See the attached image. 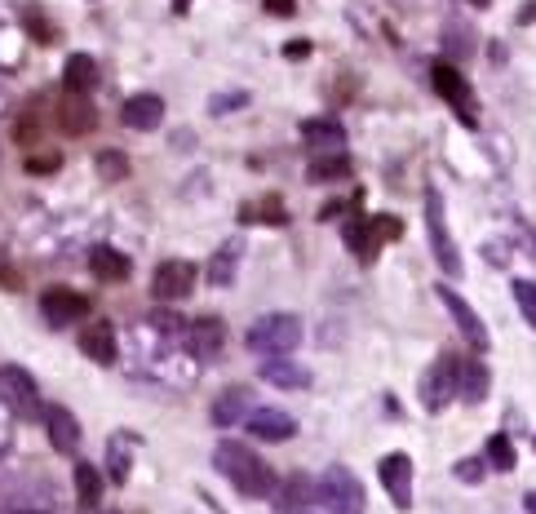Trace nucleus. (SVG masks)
<instances>
[{
  "mask_svg": "<svg viewBox=\"0 0 536 514\" xmlns=\"http://www.w3.org/2000/svg\"><path fill=\"white\" fill-rule=\"evenodd\" d=\"M213 461H218V470L244 492V497H271V492H275L271 466H266V461L257 457L253 448L226 439V444H218V452H213Z\"/></svg>",
  "mask_w": 536,
  "mask_h": 514,
  "instance_id": "nucleus-1",
  "label": "nucleus"
},
{
  "mask_svg": "<svg viewBox=\"0 0 536 514\" xmlns=\"http://www.w3.org/2000/svg\"><path fill=\"white\" fill-rule=\"evenodd\" d=\"M249 351L253 355H266V359H280L288 351H297V342H302V320L297 315H288V311H271V315H262L253 328H249Z\"/></svg>",
  "mask_w": 536,
  "mask_h": 514,
  "instance_id": "nucleus-2",
  "label": "nucleus"
},
{
  "mask_svg": "<svg viewBox=\"0 0 536 514\" xmlns=\"http://www.w3.org/2000/svg\"><path fill=\"white\" fill-rule=\"evenodd\" d=\"M319 501L333 514H364V483L350 475L346 466H328L319 475Z\"/></svg>",
  "mask_w": 536,
  "mask_h": 514,
  "instance_id": "nucleus-3",
  "label": "nucleus"
},
{
  "mask_svg": "<svg viewBox=\"0 0 536 514\" xmlns=\"http://www.w3.org/2000/svg\"><path fill=\"white\" fill-rule=\"evenodd\" d=\"M0 395H5V404L14 408L18 417H45V404H40V386H36V377L27 373V368H18V364H5V368H0Z\"/></svg>",
  "mask_w": 536,
  "mask_h": 514,
  "instance_id": "nucleus-4",
  "label": "nucleus"
},
{
  "mask_svg": "<svg viewBox=\"0 0 536 514\" xmlns=\"http://www.w3.org/2000/svg\"><path fill=\"white\" fill-rule=\"evenodd\" d=\"M430 80H435L439 98L461 116V125H479V116H474V94H470L466 76H461V71L452 67L448 58H435V67H430Z\"/></svg>",
  "mask_w": 536,
  "mask_h": 514,
  "instance_id": "nucleus-5",
  "label": "nucleus"
},
{
  "mask_svg": "<svg viewBox=\"0 0 536 514\" xmlns=\"http://www.w3.org/2000/svg\"><path fill=\"white\" fill-rule=\"evenodd\" d=\"M452 395H461V359L439 355L435 364H430V373L421 377V404H426L430 413H439Z\"/></svg>",
  "mask_w": 536,
  "mask_h": 514,
  "instance_id": "nucleus-6",
  "label": "nucleus"
},
{
  "mask_svg": "<svg viewBox=\"0 0 536 514\" xmlns=\"http://www.w3.org/2000/svg\"><path fill=\"white\" fill-rule=\"evenodd\" d=\"M426 226H430V249H435L443 275H452V280H457V275H461V253H457V244H452L448 218H443V200H439L435 187L426 191Z\"/></svg>",
  "mask_w": 536,
  "mask_h": 514,
  "instance_id": "nucleus-7",
  "label": "nucleus"
},
{
  "mask_svg": "<svg viewBox=\"0 0 536 514\" xmlns=\"http://www.w3.org/2000/svg\"><path fill=\"white\" fill-rule=\"evenodd\" d=\"M195 266L182 262V257H169V262L156 266V275H151V297L156 302H182V297H191L195 289Z\"/></svg>",
  "mask_w": 536,
  "mask_h": 514,
  "instance_id": "nucleus-8",
  "label": "nucleus"
},
{
  "mask_svg": "<svg viewBox=\"0 0 536 514\" xmlns=\"http://www.w3.org/2000/svg\"><path fill=\"white\" fill-rule=\"evenodd\" d=\"M439 302L448 306V315H452V324L461 328V337H466V342L474 346V351H488L492 346V337H488V328H483V320L479 315H474V306L466 302V297H461L457 289H448V284H439Z\"/></svg>",
  "mask_w": 536,
  "mask_h": 514,
  "instance_id": "nucleus-9",
  "label": "nucleus"
},
{
  "mask_svg": "<svg viewBox=\"0 0 536 514\" xmlns=\"http://www.w3.org/2000/svg\"><path fill=\"white\" fill-rule=\"evenodd\" d=\"M40 311H45V324L49 328H67V324L85 320L89 302L76 289H45V297H40Z\"/></svg>",
  "mask_w": 536,
  "mask_h": 514,
  "instance_id": "nucleus-10",
  "label": "nucleus"
},
{
  "mask_svg": "<svg viewBox=\"0 0 536 514\" xmlns=\"http://www.w3.org/2000/svg\"><path fill=\"white\" fill-rule=\"evenodd\" d=\"M244 426H249V435L262 439V444H284V439H293L297 421L288 417L284 408H253Z\"/></svg>",
  "mask_w": 536,
  "mask_h": 514,
  "instance_id": "nucleus-11",
  "label": "nucleus"
},
{
  "mask_svg": "<svg viewBox=\"0 0 536 514\" xmlns=\"http://www.w3.org/2000/svg\"><path fill=\"white\" fill-rule=\"evenodd\" d=\"M377 475H381V483H386V492H390V501H395V506H412V461L404 457V452L381 457Z\"/></svg>",
  "mask_w": 536,
  "mask_h": 514,
  "instance_id": "nucleus-12",
  "label": "nucleus"
},
{
  "mask_svg": "<svg viewBox=\"0 0 536 514\" xmlns=\"http://www.w3.org/2000/svg\"><path fill=\"white\" fill-rule=\"evenodd\" d=\"M182 342H187V351L195 359H213L226 342V328H222L218 315H204V320H191V328L182 333Z\"/></svg>",
  "mask_w": 536,
  "mask_h": 514,
  "instance_id": "nucleus-13",
  "label": "nucleus"
},
{
  "mask_svg": "<svg viewBox=\"0 0 536 514\" xmlns=\"http://www.w3.org/2000/svg\"><path fill=\"white\" fill-rule=\"evenodd\" d=\"M58 125H63V133H71V138H85V133H94L98 129V107L89 98H76V94H67L63 102H58Z\"/></svg>",
  "mask_w": 536,
  "mask_h": 514,
  "instance_id": "nucleus-14",
  "label": "nucleus"
},
{
  "mask_svg": "<svg viewBox=\"0 0 536 514\" xmlns=\"http://www.w3.org/2000/svg\"><path fill=\"white\" fill-rule=\"evenodd\" d=\"M80 351H85V359H94V364H116V328H111L107 320H89L85 328H80Z\"/></svg>",
  "mask_w": 536,
  "mask_h": 514,
  "instance_id": "nucleus-15",
  "label": "nucleus"
},
{
  "mask_svg": "<svg viewBox=\"0 0 536 514\" xmlns=\"http://www.w3.org/2000/svg\"><path fill=\"white\" fill-rule=\"evenodd\" d=\"M120 120H125L129 129H138V133L160 129V120H164V98H160V94H133V98H125V107H120Z\"/></svg>",
  "mask_w": 536,
  "mask_h": 514,
  "instance_id": "nucleus-16",
  "label": "nucleus"
},
{
  "mask_svg": "<svg viewBox=\"0 0 536 514\" xmlns=\"http://www.w3.org/2000/svg\"><path fill=\"white\" fill-rule=\"evenodd\" d=\"M40 421H45V435H49V444H54L58 452H76L80 448V421L71 417L63 404H49Z\"/></svg>",
  "mask_w": 536,
  "mask_h": 514,
  "instance_id": "nucleus-17",
  "label": "nucleus"
},
{
  "mask_svg": "<svg viewBox=\"0 0 536 514\" xmlns=\"http://www.w3.org/2000/svg\"><path fill=\"white\" fill-rule=\"evenodd\" d=\"M89 271H94V280L102 284H125L129 280V257L120 253V249H111V244H98L94 253H89Z\"/></svg>",
  "mask_w": 536,
  "mask_h": 514,
  "instance_id": "nucleus-18",
  "label": "nucleus"
},
{
  "mask_svg": "<svg viewBox=\"0 0 536 514\" xmlns=\"http://www.w3.org/2000/svg\"><path fill=\"white\" fill-rule=\"evenodd\" d=\"M262 382L280 386V390H306L311 386V368L293 364V359H262Z\"/></svg>",
  "mask_w": 536,
  "mask_h": 514,
  "instance_id": "nucleus-19",
  "label": "nucleus"
},
{
  "mask_svg": "<svg viewBox=\"0 0 536 514\" xmlns=\"http://www.w3.org/2000/svg\"><path fill=\"white\" fill-rule=\"evenodd\" d=\"M94 85H98V63L89 54H71L67 67H63V89L76 94V98H89Z\"/></svg>",
  "mask_w": 536,
  "mask_h": 514,
  "instance_id": "nucleus-20",
  "label": "nucleus"
},
{
  "mask_svg": "<svg viewBox=\"0 0 536 514\" xmlns=\"http://www.w3.org/2000/svg\"><path fill=\"white\" fill-rule=\"evenodd\" d=\"M302 138H306V147L342 151V142H346V129L337 125L333 116H311V120H302Z\"/></svg>",
  "mask_w": 536,
  "mask_h": 514,
  "instance_id": "nucleus-21",
  "label": "nucleus"
},
{
  "mask_svg": "<svg viewBox=\"0 0 536 514\" xmlns=\"http://www.w3.org/2000/svg\"><path fill=\"white\" fill-rule=\"evenodd\" d=\"M240 417L249 421V390L235 386V390H226L218 404H213V421H218V426H235Z\"/></svg>",
  "mask_w": 536,
  "mask_h": 514,
  "instance_id": "nucleus-22",
  "label": "nucleus"
},
{
  "mask_svg": "<svg viewBox=\"0 0 536 514\" xmlns=\"http://www.w3.org/2000/svg\"><path fill=\"white\" fill-rule=\"evenodd\" d=\"M346 244H350V253L359 257V262H373L381 244L373 240V226H368V218H350L346 222Z\"/></svg>",
  "mask_w": 536,
  "mask_h": 514,
  "instance_id": "nucleus-23",
  "label": "nucleus"
},
{
  "mask_svg": "<svg viewBox=\"0 0 536 514\" xmlns=\"http://www.w3.org/2000/svg\"><path fill=\"white\" fill-rule=\"evenodd\" d=\"M240 218H244V222H266V226H284L288 213H284V200H280V195H266V200L244 204Z\"/></svg>",
  "mask_w": 536,
  "mask_h": 514,
  "instance_id": "nucleus-24",
  "label": "nucleus"
},
{
  "mask_svg": "<svg viewBox=\"0 0 536 514\" xmlns=\"http://www.w3.org/2000/svg\"><path fill=\"white\" fill-rule=\"evenodd\" d=\"M71 479H76V497H80V506H98V501H102V475H98V470L89 466V461H80L76 475H71Z\"/></svg>",
  "mask_w": 536,
  "mask_h": 514,
  "instance_id": "nucleus-25",
  "label": "nucleus"
},
{
  "mask_svg": "<svg viewBox=\"0 0 536 514\" xmlns=\"http://www.w3.org/2000/svg\"><path fill=\"white\" fill-rule=\"evenodd\" d=\"M483 395H488V368H483L479 359H470V364H461V399L479 404Z\"/></svg>",
  "mask_w": 536,
  "mask_h": 514,
  "instance_id": "nucleus-26",
  "label": "nucleus"
},
{
  "mask_svg": "<svg viewBox=\"0 0 536 514\" xmlns=\"http://www.w3.org/2000/svg\"><path fill=\"white\" fill-rule=\"evenodd\" d=\"M311 182H342V178H350V160L337 151V156H324V160H315L311 164V173H306Z\"/></svg>",
  "mask_w": 536,
  "mask_h": 514,
  "instance_id": "nucleus-27",
  "label": "nucleus"
},
{
  "mask_svg": "<svg viewBox=\"0 0 536 514\" xmlns=\"http://www.w3.org/2000/svg\"><path fill=\"white\" fill-rule=\"evenodd\" d=\"M235 266H240V244H231V249H222L218 257L209 262V280L213 284H231L235 280Z\"/></svg>",
  "mask_w": 536,
  "mask_h": 514,
  "instance_id": "nucleus-28",
  "label": "nucleus"
},
{
  "mask_svg": "<svg viewBox=\"0 0 536 514\" xmlns=\"http://www.w3.org/2000/svg\"><path fill=\"white\" fill-rule=\"evenodd\" d=\"M483 457H488V466L492 470H514V444L505 435H492L488 439V452H483Z\"/></svg>",
  "mask_w": 536,
  "mask_h": 514,
  "instance_id": "nucleus-29",
  "label": "nucleus"
},
{
  "mask_svg": "<svg viewBox=\"0 0 536 514\" xmlns=\"http://www.w3.org/2000/svg\"><path fill=\"white\" fill-rule=\"evenodd\" d=\"M98 173L107 182H120V178H129V156H120V151H98Z\"/></svg>",
  "mask_w": 536,
  "mask_h": 514,
  "instance_id": "nucleus-30",
  "label": "nucleus"
},
{
  "mask_svg": "<svg viewBox=\"0 0 536 514\" xmlns=\"http://www.w3.org/2000/svg\"><path fill=\"white\" fill-rule=\"evenodd\" d=\"M510 289H514V302H519L523 320H528V324L536 328V284H532V280H514Z\"/></svg>",
  "mask_w": 536,
  "mask_h": 514,
  "instance_id": "nucleus-31",
  "label": "nucleus"
},
{
  "mask_svg": "<svg viewBox=\"0 0 536 514\" xmlns=\"http://www.w3.org/2000/svg\"><path fill=\"white\" fill-rule=\"evenodd\" d=\"M368 226H373V240L377 244H390V240H399V235H404V222L390 218V213H377V218H368Z\"/></svg>",
  "mask_w": 536,
  "mask_h": 514,
  "instance_id": "nucleus-32",
  "label": "nucleus"
},
{
  "mask_svg": "<svg viewBox=\"0 0 536 514\" xmlns=\"http://www.w3.org/2000/svg\"><path fill=\"white\" fill-rule=\"evenodd\" d=\"M63 156L58 151H40V156H27V173H36V178H45V173H54Z\"/></svg>",
  "mask_w": 536,
  "mask_h": 514,
  "instance_id": "nucleus-33",
  "label": "nucleus"
},
{
  "mask_svg": "<svg viewBox=\"0 0 536 514\" xmlns=\"http://www.w3.org/2000/svg\"><path fill=\"white\" fill-rule=\"evenodd\" d=\"M483 470H488V461H479V457H474V461H461V466H457V479H461V483H479Z\"/></svg>",
  "mask_w": 536,
  "mask_h": 514,
  "instance_id": "nucleus-34",
  "label": "nucleus"
},
{
  "mask_svg": "<svg viewBox=\"0 0 536 514\" xmlns=\"http://www.w3.org/2000/svg\"><path fill=\"white\" fill-rule=\"evenodd\" d=\"M111 479H116V483L129 479V457L120 452V444H111Z\"/></svg>",
  "mask_w": 536,
  "mask_h": 514,
  "instance_id": "nucleus-35",
  "label": "nucleus"
},
{
  "mask_svg": "<svg viewBox=\"0 0 536 514\" xmlns=\"http://www.w3.org/2000/svg\"><path fill=\"white\" fill-rule=\"evenodd\" d=\"M27 27H32V36L40 40V45H54V40H58V32H54V23H40V18L32 14V18H27Z\"/></svg>",
  "mask_w": 536,
  "mask_h": 514,
  "instance_id": "nucleus-36",
  "label": "nucleus"
},
{
  "mask_svg": "<svg viewBox=\"0 0 536 514\" xmlns=\"http://www.w3.org/2000/svg\"><path fill=\"white\" fill-rule=\"evenodd\" d=\"M249 102V94H222L218 102H213V116H222V111H235V107H244Z\"/></svg>",
  "mask_w": 536,
  "mask_h": 514,
  "instance_id": "nucleus-37",
  "label": "nucleus"
},
{
  "mask_svg": "<svg viewBox=\"0 0 536 514\" xmlns=\"http://www.w3.org/2000/svg\"><path fill=\"white\" fill-rule=\"evenodd\" d=\"M0 289H23V280H18V271H9V266L5 262H0Z\"/></svg>",
  "mask_w": 536,
  "mask_h": 514,
  "instance_id": "nucleus-38",
  "label": "nucleus"
},
{
  "mask_svg": "<svg viewBox=\"0 0 536 514\" xmlns=\"http://www.w3.org/2000/svg\"><path fill=\"white\" fill-rule=\"evenodd\" d=\"M262 5H266V14H275V18L293 14V0H262Z\"/></svg>",
  "mask_w": 536,
  "mask_h": 514,
  "instance_id": "nucleus-39",
  "label": "nucleus"
},
{
  "mask_svg": "<svg viewBox=\"0 0 536 514\" xmlns=\"http://www.w3.org/2000/svg\"><path fill=\"white\" fill-rule=\"evenodd\" d=\"M151 324H160L164 333H173V328H178V320H173V315H164V311H160V315H151Z\"/></svg>",
  "mask_w": 536,
  "mask_h": 514,
  "instance_id": "nucleus-40",
  "label": "nucleus"
},
{
  "mask_svg": "<svg viewBox=\"0 0 536 514\" xmlns=\"http://www.w3.org/2000/svg\"><path fill=\"white\" fill-rule=\"evenodd\" d=\"M187 5L191 0H173V14H187Z\"/></svg>",
  "mask_w": 536,
  "mask_h": 514,
  "instance_id": "nucleus-41",
  "label": "nucleus"
},
{
  "mask_svg": "<svg viewBox=\"0 0 536 514\" xmlns=\"http://www.w3.org/2000/svg\"><path fill=\"white\" fill-rule=\"evenodd\" d=\"M528 514H536V492H532V497H528Z\"/></svg>",
  "mask_w": 536,
  "mask_h": 514,
  "instance_id": "nucleus-42",
  "label": "nucleus"
},
{
  "mask_svg": "<svg viewBox=\"0 0 536 514\" xmlns=\"http://www.w3.org/2000/svg\"><path fill=\"white\" fill-rule=\"evenodd\" d=\"M470 5H479V9H488V5H492V0H470Z\"/></svg>",
  "mask_w": 536,
  "mask_h": 514,
  "instance_id": "nucleus-43",
  "label": "nucleus"
},
{
  "mask_svg": "<svg viewBox=\"0 0 536 514\" xmlns=\"http://www.w3.org/2000/svg\"><path fill=\"white\" fill-rule=\"evenodd\" d=\"M284 514H293V510H284ZM297 514H306V510H297Z\"/></svg>",
  "mask_w": 536,
  "mask_h": 514,
  "instance_id": "nucleus-44",
  "label": "nucleus"
}]
</instances>
